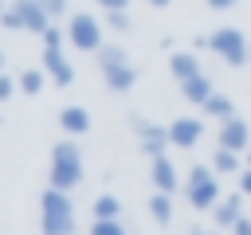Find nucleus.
Segmentation results:
<instances>
[{"label": "nucleus", "instance_id": "nucleus-28", "mask_svg": "<svg viewBox=\"0 0 251 235\" xmlns=\"http://www.w3.org/2000/svg\"><path fill=\"white\" fill-rule=\"evenodd\" d=\"M239 192L251 196V164H243V172H239Z\"/></svg>", "mask_w": 251, "mask_h": 235}, {"label": "nucleus", "instance_id": "nucleus-18", "mask_svg": "<svg viewBox=\"0 0 251 235\" xmlns=\"http://www.w3.org/2000/svg\"><path fill=\"white\" fill-rule=\"evenodd\" d=\"M200 110H204L208 118H220V121L235 118V106H231V98H227V94H220V90H216V94H212V98H208V102H204Z\"/></svg>", "mask_w": 251, "mask_h": 235}, {"label": "nucleus", "instance_id": "nucleus-8", "mask_svg": "<svg viewBox=\"0 0 251 235\" xmlns=\"http://www.w3.org/2000/svg\"><path fill=\"white\" fill-rule=\"evenodd\" d=\"M133 133H137V145H141V153L153 161V157H161L173 141H169V125H153V121H145V118H133Z\"/></svg>", "mask_w": 251, "mask_h": 235}, {"label": "nucleus", "instance_id": "nucleus-4", "mask_svg": "<svg viewBox=\"0 0 251 235\" xmlns=\"http://www.w3.org/2000/svg\"><path fill=\"white\" fill-rule=\"evenodd\" d=\"M98 70H102V78H106V86H110L114 94H126V90H133V82H137V70H133V63L126 59V51H122L118 43H106V47L98 51Z\"/></svg>", "mask_w": 251, "mask_h": 235}, {"label": "nucleus", "instance_id": "nucleus-3", "mask_svg": "<svg viewBox=\"0 0 251 235\" xmlns=\"http://www.w3.org/2000/svg\"><path fill=\"white\" fill-rule=\"evenodd\" d=\"M184 196L196 212H212L224 196H220V176L212 164H192L188 176H184Z\"/></svg>", "mask_w": 251, "mask_h": 235}, {"label": "nucleus", "instance_id": "nucleus-33", "mask_svg": "<svg viewBox=\"0 0 251 235\" xmlns=\"http://www.w3.org/2000/svg\"><path fill=\"white\" fill-rule=\"evenodd\" d=\"M243 161H247V164H251V145H247V153H243Z\"/></svg>", "mask_w": 251, "mask_h": 235}, {"label": "nucleus", "instance_id": "nucleus-5", "mask_svg": "<svg viewBox=\"0 0 251 235\" xmlns=\"http://www.w3.org/2000/svg\"><path fill=\"white\" fill-rule=\"evenodd\" d=\"M208 51L227 67H247L251 63V39L239 27H216L208 35Z\"/></svg>", "mask_w": 251, "mask_h": 235}, {"label": "nucleus", "instance_id": "nucleus-1", "mask_svg": "<svg viewBox=\"0 0 251 235\" xmlns=\"http://www.w3.org/2000/svg\"><path fill=\"white\" fill-rule=\"evenodd\" d=\"M75 227H78V219H75L71 192L47 188L39 196V231L43 235H75Z\"/></svg>", "mask_w": 251, "mask_h": 235}, {"label": "nucleus", "instance_id": "nucleus-16", "mask_svg": "<svg viewBox=\"0 0 251 235\" xmlns=\"http://www.w3.org/2000/svg\"><path fill=\"white\" fill-rule=\"evenodd\" d=\"M180 94H184V102H192V106H204L212 94H216V86H212V78L200 70L196 78H188V82H180Z\"/></svg>", "mask_w": 251, "mask_h": 235}, {"label": "nucleus", "instance_id": "nucleus-20", "mask_svg": "<svg viewBox=\"0 0 251 235\" xmlns=\"http://www.w3.org/2000/svg\"><path fill=\"white\" fill-rule=\"evenodd\" d=\"M94 219H118L122 215V200L118 196H110V192H102V196H94Z\"/></svg>", "mask_w": 251, "mask_h": 235}, {"label": "nucleus", "instance_id": "nucleus-7", "mask_svg": "<svg viewBox=\"0 0 251 235\" xmlns=\"http://www.w3.org/2000/svg\"><path fill=\"white\" fill-rule=\"evenodd\" d=\"M67 39H71V47H78V51H90V55H98L106 43H102V24L90 16V12H75L71 20H67Z\"/></svg>", "mask_w": 251, "mask_h": 235}, {"label": "nucleus", "instance_id": "nucleus-19", "mask_svg": "<svg viewBox=\"0 0 251 235\" xmlns=\"http://www.w3.org/2000/svg\"><path fill=\"white\" fill-rule=\"evenodd\" d=\"M149 215H153L161 227H169V219H173V196H169V192H153V196H149Z\"/></svg>", "mask_w": 251, "mask_h": 235}, {"label": "nucleus", "instance_id": "nucleus-27", "mask_svg": "<svg viewBox=\"0 0 251 235\" xmlns=\"http://www.w3.org/2000/svg\"><path fill=\"white\" fill-rule=\"evenodd\" d=\"M98 8H106V12H126L129 8V0H94Z\"/></svg>", "mask_w": 251, "mask_h": 235}, {"label": "nucleus", "instance_id": "nucleus-31", "mask_svg": "<svg viewBox=\"0 0 251 235\" xmlns=\"http://www.w3.org/2000/svg\"><path fill=\"white\" fill-rule=\"evenodd\" d=\"M188 235H224V231H220V227H192Z\"/></svg>", "mask_w": 251, "mask_h": 235}, {"label": "nucleus", "instance_id": "nucleus-34", "mask_svg": "<svg viewBox=\"0 0 251 235\" xmlns=\"http://www.w3.org/2000/svg\"><path fill=\"white\" fill-rule=\"evenodd\" d=\"M0 70H4V51H0Z\"/></svg>", "mask_w": 251, "mask_h": 235}, {"label": "nucleus", "instance_id": "nucleus-35", "mask_svg": "<svg viewBox=\"0 0 251 235\" xmlns=\"http://www.w3.org/2000/svg\"><path fill=\"white\" fill-rule=\"evenodd\" d=\"M0 16H4V4H0Z\"/></svg>", "mask_w": 251, "mask_h": 235}, {"label": "nucleus", "instance_id": "nucleus-6", "mask_svg": "<svg viewBox=\"0 0 251 235\" xmlns=\"http://www.w3.org/2000/svg\"><path fill=\"white\" fill-rule=\"evenodd\" d=\"M43 70H47V78L55 82V86H71L75 82V67H71V59L63 55V27H47L43 35Z\"/></svg>", "mask_w": 251, "mask_h": 235}, {"label": "nucleus", "instance_id": "nucleus-13", "mask_svg": "<svg viewBox=\"0 0 251 235\" xmlns=\"http://www.w3.org/2000/svg\"><path fill=\"white\" fill-rule=\"evenodd\" d=\"M247 212H243V192H235V196H224L216 208H212V223L220 227V231H231L239 219H243Z\"/></svg>", "mask_w": 251, "mask_h": 235}, {"label": "nucleus", "instance_id": "nucleus-17", "mask_svg": "<svg viewBox=\"0 0 251 235\" xmlns=\"http://www.w3.org/2000/svg\"><path fill=\"white\" fill-rule=\"evenodd\" d=\"M243 153H231V149H216V157H212V168H216V176H239L243 172V164L247 161H239Z\"/></svg>", "mask_w": 251, "mask_h": 235}, {"label": "nucleus", "instance_id": "nucleus-23", "mask_svg": "<svg viewBox=\"0 0 251 235\" xmlns=\"http://www.w3.org/2000/svg\"><path fill=\"white\" fill-rule=\"evenodd\" d=\"M39 4H43V12H47L51 20H63V12L71 8V0H39Z\"/></svg>", "mask_w": 251, "mask_h": 235}, {"label": "nucleus", "instance_id": "nucleus-9", "mask_svg": "<svg viewBox=\"0 0 251 235\" xmlns=\"http://www.w3.org/2000/svg\"><path fill=\"white\" fill-rule=\"evenodd\" d=\"M251 145V125L243 118H227L220 121V133H216V149H231V153H247Z\"/></svg>", "mask_w": 251, "mask_h": 235}, {"label": "nucleus", "instance_id": "nucleus-10", "mask_svg": "<svg viewBox=\"0 0 251 235\" xmlns=\"http://www.w3.org/2000/svg\"><path fill=\"white\" fill-rule=\"evenodd\" d=\"M149 180H153V192H169V196H173V192L180 188V172H176V164H173L165 153L149 161Z\"/></svg>", "mask_w": 251, "mask_h": 235}, {"label": "nucleus", "instance_id": "nucleus-22", "mask_svg": "<svg viewBox=\"0 0 251 235\" xmlns=\"http://www.w3.org/2000/svg\"><path fill=\"white\" fill-rule=\"evenodd\" d=\"M90 235H126V227H122V219H94Z\"/></svg>", "mask_w": 251, "mask_h": 235}, {"label": "nucleus", "instance_id": "nucleus-32", "mask_svg": "<svg viewBox=\"0 0 251 235\" xmlns=\"http://www.w3.org/2000/svg\"><path fill=\"white\" fill-rule=\"evenodd\" d=\"M145 4H149V8H169L173 0H145Z\"/></svg>", "mask_w": 251, "mask_h": 235}, {"label": "nucleus", "instance_id": "nucleus-25", "mask_svg": "<svg viewBox=\"0 0 251 235\" xmlns=\"http://www.w3.org/2000/svg\"><path fill=\"white\" fill-rule=\"evenodd\" d=\"M0 24H4L8 31H24V24H20V16H16V8H4V16H0Z\"/></svg>", "mask_w": 251, "mask_h": 235}, {"label": "nucleus", "instance_id": "nucleus-12", "mask_svg": "<svg viewBox=\"0 0 251 235\" xmlns=\"http://www.w3.org/2000/svg\"><path fill=\"white\" fill-rule=\"evenodd\" d=\"M12 8H16V16H20V24H24V31L43 35V31L51 27V16L43 12V4H39V0H16Z\"/></svg>", "mask_w": 251, "mask_h": 235}, {"label": "nucleus", "instance_id": "nucleus-2", "mask_svg": "<svg viewBox=\"0 0 251 235\" xmlns=\"http://www.w3.org/2000/svg\"><path fill=\"white\" fill-rule=\"evenodd\" d=\"M47 180H51V188H59V192H75V188L82 184V153H78V145H75L71 137L51 145Z\"/></svg>", "mask_w": 251, "mask_h": 235}, {"label": "nucleus", "instance_id": "nucleus-21", "mask_svg": "<svg viewBox=\"0 0 251 235\" xmlns=\"http://www.w3.org/2000/svg\"><path fill=\"white\" fill-rule=\"evenodd\" d=\"M16 82H20V90H24V94H39V90H43V82H47V70H43V67H27Z\"/></svg>", "mask_w": 251, "mask_h": 235}, {"label": "nucleus", "instance_id": "nucleus-24", "mask_svg": "<svg viewBox=\"0 0 251 235\" xmlns=\"http://www.w3.org/2000/svg\"><path fill=\"white\" fill-rule=\"evenodd\" d=\"M16 90H20V82H16L12 74H4V70H0V102H8Z\"/></svg>", "mask_w": 251, "mask_h": 235}, {"label": "nucleus", "instance_id": "nucleus-11", "mask_svg": "<svg viewBox=\"0 0 251 235\" xmlns=\"http://www.w3.org/2000/svg\"><path fill=\"white\" fill-rule=\"evenodd\" d=\"M200 137H204V121L200 118H173V125H169L173 149H192Z\"/></svg>", "mask_w": 251, "mask_h": 235}, {"label": "nucleus", "instance_id": "nucleus-29", "mask_svg": "<svg viewBox=\"0 0 251 235\" xmlns=\"http://www.w3.org/2000/svg\"><path fill=\"white\" fill-rule=\"evenodd\" d=\"M231 235H251V215H243V219L231 227Z\"/></svg>", "mask_w": 251, "mask_h": 235}, {"label": "nucleus", "instance_id": "nucleus-14", "mask_svg": "<svg viewBox=\"0 0 251 235\" xmlns=\"http://www.w3.org/2000/svg\"><path fill=\"white\" fill-rule=\"evenodd\" d=\"M59 129H63L67 137L90 133V114H86V106H63V110H59Z\"/></svg>", "mask_w": 251, "mask_h": 235}, {"label": "nucleus", "instance_id": "nucleus-15", "mask_svg": "<svg viewBox=\"0 0 251 235\" xmlns=\"http://www.w3.org/2000/svg\"><path fill=\"white\" fill-rule=\"evenodd\" d=\"M169 70H173L176 82H188V78L200 74V59H196L192 51H173V55H169Z\"/></svg>", "mask_w": 251, "mask_h": 235}, {"label": "nucleus", "instance_id": "nucleus-30", "mask_svg": "<svg viewBox=\"0 0 251 235\" xmlns=\"http://www.w3.org/2000/svg\"><path fill=\"white\" fill-rule=\"evenodd\" d=\"M235 4H239V0H208L212 12H227V8H235Z\"/></svg>", "mask_w": 251, "mask_h": 235}, {"label": "nucleus", "instance_id": "nucleus-26", "mask_svg": "<svg viewBox=\"0 0 251 235\" xmlns=\"http://www.w3.org/2000/svg\"><path fill=\"white\" fill-rule=\"evenodd\" d=\"M114 31H129V12H110V20H106Z\"/></svg>", "mask_w": 251, "mask_h": 235}]
</instances>
